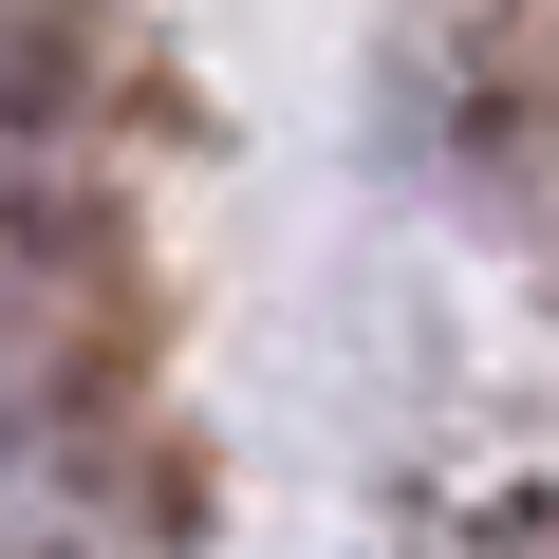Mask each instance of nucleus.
<instances>
[{"instance_id":"nucleus-1","label":"nucleus","mask_w":559,"mask_h":559,"mask_svg":"<svg viewBox=\"0 0 559 559\" xmlns=\"http://www.w3.org/2000/svg\"><path fill=\"white\" fill-rule=\"evenodd\" d=\"M57 540H75V448L20 373V336H0V559H57Z\"/></svg>"}]
</instances>
